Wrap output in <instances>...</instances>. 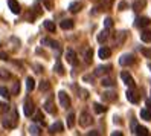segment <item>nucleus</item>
<instances>
[{
    "label": "nucleus",
    "instance_id": "f257e3e1",
    "mask_svg": "<svg viewBox=\"0 0 151 136\" xmlns=\"http://www.w3.org/2000/svg\"><path fill=\"white\" fill-rule=\"evenodd\" d=\"M23 112L26 116H32L34 112H35V104L31 98H26L24 99V104H23Z\"/></svg>",
    "mask_w": 151,
    "mask_h": 136
},
{
    "label": "nucleus",
    "instance_id": "f03ea898",
    "mask_svg": "<svg viewBox=\"0 0 151 136\" xmlns=\"http://www.w3.org/2000/svg\"><path fill=\"white\" fill-rule=\"evenodd\" d=\"M134 55L133 54H124V55H121V58H119V64L121 66H131V64H134Z\"/></svg>",
    "mask_w": 151,
    "mask_h": 136
},
{
    "label": "nucleus",
    "instance_id": "7ed1b4c3",
    "mask_svg": "<svg viewBox=\"0 0 151 136\" xmlns=\"http://www.w3.org/2000/svg\"><path fill=\"white\" fill-rule=\"evenodd\" d=\"M58 101H60V106L63 109H69L72 101H70V96L66 93V92H58Z\"/></svg>",
    "mask_w": 151,
    "mask_h": 136
},
{
    "label": "nucleus",
    "instance_id": "20e7f679",
    "mask_svg": "<svg viewBox=\"0 0 151 136\" xmlns=\"http://www.w3.org/2000/svg\"><path fill=\"white\" fill-rule=\"evenodd\" d=\"M92 124H93L92 115L88 113V112H83L81 116H79V125H81V127H88V125H92Z\"/></svg>",
    "mask_w": 151,
    "mask_h": 136
},
{
    "label": "nucleus",
    "instance_id": "39448f33",
    "mask_svg": "<svg viewBox=\"0 0 151 136\" xmlns=\"http://www.w3.org/2000/svg\"><path fill=\"white\" fill-rule=\"evenodd\" d=\"M127 99L130 103H133V104H137L139 103V93H137V90L134 89V87H130L128 90H127Z\"/></svg>",
    "mask_w": 151,
    "mask_h": 136
},
{
    "label": "nucleus",
    "instance_id": "423d86ee",
    "mask_svg": "<svg viewBox=\"0 0 151 136\" xmlns=\"http://www.w3.org/2000/svg\"><path fill=\"white\" fill-rule=\"evenodd\" d=\"M131 129H133V133H134V135H139V136H147L148 135V129H147V127L137 125L136 121L131 122Z\"/></svg>",
    "mask_w": 151,
    "mask_h": 136
},
{
    "label": "nucleus",
    "instance_id": "0eeeda50",
    "mask_svg": "<svg viewBox=\"0 0 151 136\" xmlns=\"http://www.w3.org/2000/svg\"><path fill=\"white\" fill-rule=\"evenodd\" d=\"M150 23H151V20L148 19V17H137V19L134 20V26L136 28H140V29L148 28Z\"/></svg>",
    "mask_w": 151,
    "mask_h": 136
},
{
    "label": "nucleus",
    "instance_id": "6e6552de",
    "mask_svg": "<svg viewBox=\"0 0 151 136\" xmlns=\"http://www.w3.org/2000/svg\"><path fill=\"white\" fill-rule=\"evenodd\" d=\"M121 80H122L128 87H134V86H136V84H134V80H133V77L128 74V72H125V70L121 72Z\"/></svg>",
    "mask_w": 151,
    "mask_h": 136
},
{
    "label": "nucleus",
    "instance_id": "1a4fd4ad",
    "mask_svg": "<svg viewBox=\"0 0 151 136\" xmlns=\"http://www.w3.org/2000/svg\"><path fill=\"white\" fill-rule=\"evenodd\" d=\"M66 58H67V61L70 63V64H73V66H76V64H78L76 52H75L73 49H67V52H66Z\"/></svg>",
    "mask_w": 151,
    "mask_h": 136
},
{
    "label": "nucleus",
    "instance_id": "9d476101",
    "mask_svg": "<svg viewBox=\"0 0 151 136\" xmlns=\"http://www.w3.org/2000/svg\"><path fill=\"white\" fill-rule=\"evenodd\" d=\"M8 6H9V9H11V12L12 14H15V15H19L20 14V5H19V2L17 0H8Z\"/></svg>",
    "mask_w": 151,
    "mask_h": 136
},
{
    "label": "nucleus",
    "instance_id": "9b49d317",
    "mask_svg": "<svg viewBox=\"0 0 151 136\" xmlns=\"http://www.w3.org/2000/svg\"><path fill=\"white\" fill-rule=\"evenodd\" d=\"M64 130V125L61 124L60 121H57V122H54L50 127H49V133H52V135H55V133H61Z\"/></svg>",
    "mask_w": 151,
    "mask_h": 136
},
{
    "label": "nucleus",
    "instance_id": "f8f14e48",
    "mask_svg": "<svg viewBox=\"0 0 151 136\" xmlns=\"http://www.w3.org/2000/svg\"><path fill=\"white\" fill-rule=\"evenodd\" d=\"M109 70H111V64H107V66H98L93 72V75L95 77H99V75H104V74H107Z\"/></svg>",
    "mask_w": 151,
    "mask_h": 136
},
{
    "label": "nucleus",
    "instance_id": "ddd939ff",
    "mask_svg": "<svg viewBox=\"0 0 151 136\" xmlns=\"http://www.w3.org/2000/svg\"><path fill=\"white\" fill-rule=\"evenodd\" d=\"M98 55H99V58H102V60H107V58H110V55H111V49L102 46L99 51H98Z\"/></svg>",
    "mask_w": 151,
    "mask_h": 136
},
{
    "label": "nucleus",
    "instance_id": "4468645a",
    "mask_svg": "<svg viewBox=\"0 0 151 136\" xmlns=\"http://www.w3.org/2000/svg\"><path fill=\"white\" fill-rule=\"evenodd\" d=\"M41 44H43V46H49L52 49H58L60 48V43L55 41V40H50V38H43L41 40Z\"/></svg>",
    "mask_w": 151,
    "mask_h": 136
},
{
    "label": "nucleus",
    "instance_id": "2eb2a0df",
    "mask_svg": "<svg viewBox=\"0 0 151 136\" xmlns=\"http://www.w3.org/2000/svg\"><path fill=\"white\" fill-rule=\"evenodd\" d=\"M44 110H46V112H49L50 115H55V113H57V109H55V106H54V101H52V99H49V101H46V103H44Z\"/></svg>",
    "mask_w": 151,
    "mask_h": 136
},
{
    "label": "nucleus",
    "instance_id": "dca6fc26",
    "mask_svg": "<svg viewBox=\"0 0 151 136\" xmlns=\"http://www.w3.org/2000/svg\"><path fill=\"white\" fill-rule=\"evenodd\" d=\"M109 37H110V34H109V31L107 29H105V31H102V32H99V34H98V43H105V41H107L109 40Z\"/></svg>",
    "mask_w": 151,
    "mask_h": 136
},
{
    "label": "nucleus",
    "instance_id": "f3484780",
    "mask_svg": "<svg viewBox=\"0 0 151 136\" xmlns=\"http://www.w3.org/2000/svg\"><path fill=\"white\" fill-rule=\"evenodd\" d=\"M140 40L144 43H151V31L148 29H144L140 32Z\"/></svg>",
    "mask_w": 151,
    "mask_h": 136
},
{
    "label": "nucleus",
    "instance_id": "a211bd4d",
    "mask_svg": "<svg viewBox=\"0 0 151 136\" xmlns=\"http://www.w3.org/2000/svg\"><path fill=\"white\" fill-rule=\"evenodd\" d=\"M81 9H83V3L81 2H73V3H70V6H69L70 12H79Z\"/></svg>",
    "mask_w": 151,
    "mask_h": 136
},
{
    "label": "nucleus",
    "instance_id": "6ab92c4d",
    "mask_svg": "<svg viewBox=\"0 0 151 136\" xmlns=\"http://www.w3.org/2000/svg\"><path fill=\"white\" fill-rule=\"evenodd\" d=\"M102 99L104 101H116L118 95L114 92H105V93H102Z\"/></svg>",
    "mask_w": 151,
    "mask_h": 136
},
{
    "label": "nucleus",
    "instance_id": "aec40b11",
    "mask_svg": "<svg viewBox=\"0 0 151 136\" xmlns=\"http://www.w3.org/2000/svg\"><path fill=\"white\" fill-rule=\"evenodd\" d=\"M140 118L145 121H151V110L150 109H142L140 110Z\"/></svg>",
    "mask_w": 151,
    "mask_h": 136
},
{
    "label": "nucleus",
    "instance_id": "412c9836",
    "mask_svg": "<svg viewBox=\"0 0 151 136\" xmlns=\"http://www.w3.org/2000/svg\"><path fill=\"white\" fill-rule=\"evenodd\" d=\"M73 20H63L60 23V26H61V29H72L73 28Z\"/></svg>",
    "mask_w": 151,
    "mask_h": 136
},
{
    "label": "nucleus",
    "instance_id": "4be33fe9",
    "mask_svg": "<svg viewBox=\"0 0 151 136\" xmlns=\"http://www.w3.org/2000/svg\"><path fill=\"white\" fill-rule=\"evenodd\" d=\"M145 5H147L145 0H136V2L133 3V9H134V11H140Z\"/></svg>",
    "mask_w": 151,
    "mask_h": 136
},
{
    "label": "nucleus",
    "instance_id": "5701e85b",
    "mask_svg": "<svg viewBox=\"0 0 151 136\" xmlns=\"http://www.w3.org/2000/svg\"><path fill=\"white\" fill-rule=\"evenodd\" d=\"M92 57H93V49L88 48L87 52H84V60H86L87 64H90V63H92Z\"/></svg>",
    "mask_w": 151,
    "mask_h": 136
},
{
    "label": "nucleus",
    "instance_id": "b1692460",
    "mask_svg": "<svg viewBox=\"0 0 151 136\" xmlns=\"http://www.w3.org/2000/svg\"><path fill=\"white\" fill-rule=\"evenodd\" d=\"M93 109H95L96 113H104V112H107V107L102 106V104H98V103L93 104Z\"/></svg>",
    "mask_w": 151,
    "mask_h": 136
},
{
    "label": "nucleus",
    "instance_id": "393cba45",
    "mask_svg": "<svg viewBox=\"0 0 151 136\" xmlns=\"http://www.w3.org/2000/svg\"><path fill=\"white\" fill-rule=\"evenodd\" d=\"M43 25H44V29H47V31H50V32L55 31V25H54V22H52V20H46Z\"/></svg>",
    "mask_w": 151,
    "mask_h": 136
},
{
    "label": "nucleus",
    "instance_id": "a878e982",
    "mask_svg": "<svg viewBox=\"0 0 151 136\" xmlns=\"http://www.w3.org/2000/svg\"><path fill=\"white\" fill-rule=\"evenodd\" d=\"M26 87H28L29 92H32V90L35 89V81H34V78H32V77H29L28 80H26Z\"/></svg>",
    "mask_w": 151,
    "mask_h": 136
},
{
    "label": "nucleus",
    "instance_id": "bb28decb",
    "mask_svg": "<svg viewBox=\"0 0 151 136\" xmlns=\"http://www.w3.org/2000/svg\"><path fill=\"white\" fill-rule=\"evenodd\" d=\"M0 95H2L5 99H9V98H11V92H9V90H8L5 86L0 87Z\"/></svg>",
    "mask_w": 151,
    "mask_h": 136
},
{
    "label": "nucleus",
    "instance_id": "cd10ccee",
    "mask_svg": "<svg viewBox=\"0 0 151 136\" xmlns=\"http://www.w3.org/2000/svg\"><path fill=\"white\" fill-rule=\"evenodd\" d=\"M116 37H118V38H116V44H121L124 40H125V37H127V32H125V31L118 32V34H116Z\"/></svg>",
    "mask_w": 151,
    "mask_h": 136
},
{
    "label": "nucleus",
    "instance_id": "c85d7f7f",
    "mask_svg": "<svg viewBox=\"0 0 151 136\" xmlns=\"http://www.w3.org/2000/svg\"><path fill=\"white\" fill-rule=\"evenodd\" d=\"M29 133H31V135H41V129H40L38 125L32 124V125L29 127Z\"/></svg>",
    "mask_w": 151,
    "mask_h": 136
},
{
    "label": "nucleus",
    "instance_id": "c756f323",
    "mask_svg": "<svg viewBox=\"0 0 151 136\" xmlns=\"http://www.w3.org/2000/svg\"><path fill=\"white\" fill-rule=\"evenodd\" d=\"M55 72L58 75H64V66L61 64V61H57V64H55Z\"/></svg>",
    "mask_w": 151,
    "mask_h": 136
},
{
    "label": "nucleus",
    "instance_id": "7c9ffc66",
    "mask_svg": "<svg viewBox=\"0 0 151 136\" xmlns=\"http://www.w3.org/2000/svg\"><path fill=\"white\" fill-rule=\"evenodd\" d=\"M73 124H75V113H70L67 116V127L69 129H73Z\"/></svg>",
    "mask_w": 151,
    "mask_h": 136
},
{
    "label": "nucleus",
    "instance_id": "2f4dec72",
    "mask_svg": "<svg viewBox=\"0 0 151 136\" xmlns=\"http://www.w3.org/2000/svg\"><path fill=\"white\" fill-rule=\"evenodd\" d=\"M49 89H50L49 81L44 80V81H41V83H40V90H41V92H46V90H49Z\"/></svg>",
    "mask_w": 151,
    "mask_h": 136
},
{
    "label": "nucleus",
    "instance_id": "473e14b6",
    "mask_svg": "<svg viewBox=\"0 0 151 136\" xmlns=\"http://www.w3.org/2000/svg\"><path fill=\"white\" fill-rule=\"evenodd\" d=\"M101 84H102V86H105V87H111L114 83H113V80H111V78H102Z\"/></svg>",
    "mask_w": 151,
    "mask_h": 136
},
{
    "label": "nucleus",
    "instance_id": "72a5a7b5",
    "mask_svg": "<svg viewBox=\"0 0 151 136\" xmlns=\"http://www.w3.org/2000/svg\"><path fill=\"white\" fill-rule=\"evenodd\" d=\"M0 78L8 80V78H11V74H9V72H8L6 69H0Z\"/></svg>",
    "mask_w": 151,
    "mask_h": 136
},
{
    "label": "nucleus",
    "instance_id": "f704fd0d",
    "mask_svg": "<svg viewBox=\"0 0 151 136\" xmlns=\"http://www.w3.org/2000/svg\"><path fill=\"white\" fill-rule=\"evenodd\" d=\"M104 26L107 29H110V28H113V19H110V17H107V19L104 20Z\"/></svg>",
    "mask_w": 151,
    "mask_h": 136
},
{
    "label": "nucleus",
    "instance_id": "c9c22d12",
    "mask_svg": "<svg viewBox=\"0 0 151 136\" xmlns=\"http://www.w3.org/2000/svg\"><path fill=\"white\" fill-rule=\"evenodd\" d=\"M35 122H40V124H44V118H43V115L40 113V112H37V115H35Z\"/></svg>",
    "mask_w": 151,
    "mask_h": 136
},
{
    "label": "nucleus",
    "instance_id": "e433bc0d",
    "mask_svg": "<svg viewBox=\"0 0 151 136\" xmlns=\"http://www.w3.org/2000/svg\"><path fill=\"white\" fill-rule=\"evenodd\" d=\"M19 92H20V83H19V81H15V83H14V89H12V95H19Z\"/></svg>",
    "mask_w": 151,
    "mask_h": 136
},
{
    "label": "nucleus",
    "instance_id": "4c0bfd02",
    "mask_svg": "<svg viewBox=\"0 0 151 136\" xmlns=\"http://www.w3.org/2000/svg\"><path fill=\"white\" fill-rule=\"evenodd\" d=\"M0 112H3V113L9 112V106L8 104H0Z\"/></svg>",
    "mask_w": 151,
    "mask_h": 136
},
{
    "label": "nucleus",
    "instance_id": "58836bf2",
    "mask_svg": "<svg viewBox=\"0 0 151 136\" xmlns=\"http://www.w3.org/2000/svg\"><path fill=\"white\" fill-rule=\"evenodd\" d=\"M140 52L144 54L147 58H151V49H140Z\"/></svg>",
    "mask_w": 151,
    "mask_h": 136
},
{
    "label": "nucleus",
    "instance_id": "ea45409f",
    "mask_svg": "<svg viewBox=\"0 0 151 136\" xmlns=\"http://www.w3.org/2000/svg\"><path fill=\"white\" fill-rule=\"evenodd\" d=\"M0 60L6 61V60H8V54H6V52H0Z\"/></svg>",
    "mask_w": 151,
    "mask_h": 136
},
{
    "label": "nucleus",
    "instance_id": "a19ab883",
    "mask_svg": "<svg viewBox=\"0 0 151 136\" xmlns=\"http://www.w3.org/2000/svg\"><path fill=\"white\" fill-rule=\"evenodd\" d=\"M127 6H128V5H127V2H121V3H119V9L122 11V9H125Z\"/></svg>",
    "mask_w": 151,
    "mask_h": 136
},
{
    "label": "nucleus",
    "instance_id": "79ce46f5",
    "mask_svg": "<svg viewBox=\"0 0 151 136\" xmlns=\"http://www.w3.org/2000/svg\"><path fill=\"white\" fill-rule=\"evenodd\" d=\"M87 135L88 136H98V135H99V132H98V130H92V132H88Z\"/></svg>",
    "mask_w": 151,
    "mask_h": 136
},
{
    "label": "nucleus",
    "instance_id": "37998d69",
    "mask_svg": "<svg viewBox=\"0 0 151 136\" xmlns=\"http://www.w3.org/2000/svg\"><path fill=\"white\" fill-rule=\"evenodd\" d=\"M44 2V5H46V8H52V3L49 2V0H43Z\"/></svg>",
    "mask_w": 151,
    "mask_h": 136
},
{
    "label": "nucleus",
    "instance_id": "c03bdc74",
    "mask_svg": "<svg viewBox=\"0 0 151 136\" xmlns=\"http://www.w3.org/2000/svg\"><path fill=\"white\" fill-rule=\"evenodd\" d=\"M122 135V132H113L111 133V136H121Z\"/></svg>",
    "mask_w": 151,
    "mask_h": 136
},
{
    "label": "nucleus",
    "instance_id": "a18cd8bd",
    "mask_svg": "<svg viewBox=\"0 0 151 136\" xmlns=\"http://www.w3.org/2000/svg\"><path fill=\"white\" fill-rule=\"evenodd\" d=\"M148 67H150V70H151V63H150V64H148Z\"/></svg>",
    "mask_w": 151,
    "mask_h": 136
}]
</instances>
